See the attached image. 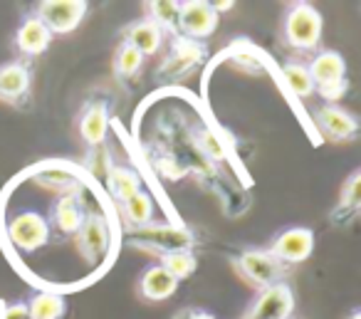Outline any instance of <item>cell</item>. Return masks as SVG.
I'll return each instance as SVG.
<instances>
[{"mask_svg":"<svg viewBox=\"0 0 361 319\" xmlns=\"http://www.w3.org/2000/svg\"><path fill=\"white\" fill-rule=\"evenodd\" d=\"M231 265L238 272V277L243 282H247L252 289H265L272 287L277 282H287V275H290V265L280 263L272 253H267V248H243L238 253L231 255Z\"/></svg>","mask_w":361,"mask_h":319,"instance_id":"obj_1","label":"cell"},{"mask_svg":"<svg viewBox=\"0 0 361 319\" xmlns=\"http://www.w3.org/2000/svg\"><path fill=\"white\" fill-rule=\"evenodd\" d=\"M324 18L312 3H290L282 13V40L297 52H317Z\"/></svg>","mask_w":361,"mask_h":319,"instance_id":"obj_2","label":"cell"},{"mask_svg":"<svg viewBox=\"0 0 361 319\" xmlns=\"http://www.w3.org/2000/svg\"><path fill=\"white\" fill-rule=\"evenodd\" d=\"M114 116V97L106 90H94L77 112V134L90 151V159L104 146Z\"/></svg>","mask_w":361,"mask_h":319,"instance_id":"obj_3","label":"cell"},{"mask_svg":"<svg viewBox=\"0 0 361 319\" xmlns=\"http://www.w3.org/2000/svg\"><path fill=\"white\" fill-rule=\"evenodd\" d=\"M312 85L314 92L326 102V104H336L346 97L349 92V70H346V60L341 52L336 50H317L312 60L307 62Z\"/></svg>","mask_w":361,"mask_h":319,"instance_id":"obj_4","label":"cell"},{"mask_svg":"<svg viewBox=\"0 0 361 319\" xmlns=\"http://www.w3.org/2000/svg\"><path fill=\"white\" fill-rule=\"evenodd\" d=\"M129 245L141 248L146 253H169V250H196L198 238L188 225L183 223H154L151 220L144 228L124 230Z\"/></svg>","mask_w":361,"mask_h":319,"instance_id":"obj_5","label":"cell"},{"mask_svg":"<svg viewBox=\"0 0 361 319\" xmlns=\"http://www.w3.org/2000/svg\"><path fill=\"white\" fill-rule=\"evenodd\" d=\"M208 47L206 42L188 40V37L173 35L166 45L164 60L156 67V82L159 85H178L180 80L191 77L198 67L206 62Z\"/></svg>","mask_w":361,"mask_h":319,"instance_id":"obj_6","label":"cell"},{"mask_svg":"<svg viewBox=\"0 0 361 319\" xmlns=\"http://www.w3.org/2000/svg\"><path fill=\"white\" fill-rule=\"evenodd\" d=\"M32 95H35L32 62L18 60V57L0 62V104L27 112L32 107Z\"/></svg>","mask_w":361,"mask_h":319,"instance_id":"obj_7","label":"cell"},{"mask_svg":"<svg viewBox=\"0 0 361 319\" xmlns=\"http://www.w3.org/2000/svg\"><path fill=\"white\" fill-rule=\"evenodd\" d=\"M77 250H80L82 260L90 267H99L106 258H109L111 243H114V233H111V223L104 213L99 210H87L82 228L75 235Z\"/></svg>","mask_w":361,"mask_h":319,"instance_id":"obj_8","label":"cell"},{"mask_svg":"<svg viewBox=\"0 0 361 319\" xmlns=\"http://www.w3.org/2000/svg\"><path fill=\"white\" fill-rule=\"evenodd\" d=\"M6 235L8 243L20 255H32L50 243L52 230L42 213H37V210H20V213L8 220Z\"/></svg>","mask_w":361,"mask_h":319,"instance_id":"obj_9","label":"cell"},{"mask_svg":"<svg viewBox=\"0 0 361 319\" xmlns=\"http://www.w3.org/2000/svg\"><path fill=\"white\" fill-rule=\"evenodd\" d=\"M295 314V289L290 282L257 289L255 297L240 314V319H292Z\"/></svg>","mask_w":361,"mask_h":319,"instance_id":"obj_10","label":"cell"},{"mask_svg":"<svg viewBox=\"0 0 361 319\" xmlns=\"http://www.w3.org/2000/svg\"><path fill=\"white\" fill-rule=\"evenodd\" d=\"M32 13L45 23L52 37L70 35L87 18L90 3H85V0H42V3H37L32 8Z\"/></svg>","mask_w":361,"mask_h":319,"instance_id":"obj_11","label":"cell"},{"mask_svg":"<svg viewBox=\"0 0 361 319\" xmlns=\"http://www.w3.org/2000/svg\"><path fill=\"white\" fill-rule=\"evenodd\" d=\"M267 253L275 255L280 263L295 265L310 260V255L314 253V230L307 228V225H290V228H282L267 240Z\"/></svg>","mask_w":361,"mask_h":319,"instance_id":"obj_12","label":"cell"},{"mask_svg":"<svg viewBox=\"0 0 361 319\" xmlns=\"http://www.w3.org/2000/svg\"><path fill=\"white\" fill-rule=\"evenodd\" d=\"M218 20H221V13L208 0H186V3H178V23H176V28H178L180 37L206 42L216 32Z\"/></svg>","mask_w":361,"mask_h":319,"instance_id":"obj_13","label":"cell"},{"mask_svg":"<svg viewBox=\"0 0 361 319\" xmlns=\"http://www.w3.org/2000/svg\"><path fill=\"white\" fill-rule=\"evenodd\" d=\"M87 205L82 198V188L80 191H65L52 200L50 210H47V225L55 235L60 238H75L77 230L82 228V220H85Z\"/></svg>","mask_w":361,"mask_h":319,"instance_id":"obj_14","label":"cell"},{"mask_svg":"<svg viewBox=\"0 0 361 319\" xmlns=\"http://www.w3.org/2000/svg\"><path fill=\"white\" fill-rule=\"evenodd\" d=\"M312 121L324 134V139L334 141V144L354 141L361 131L359 116L339 104H322L317 109H312Z\"/></svg>","mask_w":361,"mask_h":319,"instance_id":"obj_15","label":"cell"},{"mask_svg":"<svg viewBox=\"0 0 361 319\" xmlns=\"http://www.w3.org/2000/svg\"><path fill=\"white\" fill-rule=\"evenodd\" d=\"M13 45H16L18 60L32 62L35 57L45 55L52 45V32L47 30V25L35 16L32 11H27L20 18L16 32H13Z\"/></svg>","mask_w":361,"mask_h":319,"instance_id":"obj_16","label":"cell"},{"mask_svg":"<svg viewBox=\"0 0 361 319\" xmlns=\"http://www.w3.org/2000/svg\"><path fill=\"white\" fill-rule=\"evenodd\" d=\"M361 213V169H354L346 181L341 183L339 198H336L334 208L329 213V223L334 228H344L351 225Z\"/></svg>","mask_w":361,"mask_h":319,"instance_id":"obj_17","label":"cell"},{"mask_svg":"<svg viewBox=\"0 0 361 319\" xmlns=\"http://www.w3.org/2000/svg\"><path fill=\"white\" fill-rule=\"evenodd\" d=\"M178 284L180 282H176L159 263H151L136 277V294L144 302H164V299L173 297Z\"/></svg>","mask_w":361,"mask_h":319,"instance_id":"obj_18","label":"cell"},{"mask_svg":"<svg viewBox=\"0 0 361 319\" xmlns=\"http://www.w3.org/2000/svg\"><path fill=\"white\" fill-rule=\"evenodd\" d=\"M119 35H121V40L129 42L131 47H136L144 57H154L164 50L166 35L146 16L136 18V20H131L129 25H124L119 30Z\"/></svg>","mask_w":361,"mask_h":319,"instance_id":"obj_19","label":"cell"},{"mask_svg":"<svg viewBox=\"0 0 361 319\" xmlns=\"http://www.w3.org/2000/svg\"><path fill=\"white\" fill-rule=\"evenodd\" d=\"M106 188L116 205H121L124 200H129L131 195H136L144 188V179L141 174L129 164H106Z\"/></svg>","mask_w":361,"mask_h":319,"instance_id":"obj_20","label":"cell"},{"mask_svg":"<svg viewBox=\"0 0 361 319\" xmlns=\"http://www.w3.org/2000/svg\"><path fill=\"white\" fill-rule=\"evenodd\" d=\"M144 62L146 57L136 47L119 40L114 55H111V75H114V82L121 87H131L136 77H139V72L144 70Z\"/></svg>","mask_w":361,"mask_h":319,"instance_id":"obj_21","label":"cell"},{"mask_svg":"<svg viewBox=\"0 0 361 319\" xmlns=\"http://www.w3.org/2000/svg\"><path fill=\"white\" fill-rule=\"evenodd\" d=\"M27 319H62L67 314V299L50 289H35L25 299Z\"/></svg>","mask_w":361,"mask_h":319,"instance_id":"obj_22","label":"cell"},{"mask_svg":"<svg viewBox=\"0 0 361 319\" xmlns=\"http://www.w3.org/2000/svg\"><path fill=\"white\" fill-rule=\"evenodd\" d=\"M121 208V220H124V230L144 228L154 220V198L146 188H141L136 195H131L129 200L119 205Z\"/></svg>","mask_w":361,"mask_h":319,"instance_id":"obj_23","label":"cell"},{"mask_svg":"<svg viewBox=\"0 0 361 319\" xmlns=\"http://www.w3.org/2000/svg\"><path fill=\"white\" fill-rule=\"evenodd\" d=\"M156 258H159L156 263H159L176 282H183V279H188L198 270V258L193 250H169V253H159Z\"/></svg>","mask_w":361,"mask_h":319,"instance_id":"obj_24","label":"cell"},{"mask_svg":"<svg viewBox=\"0 0 361 319\" xmlns=\"http://www.w3.org/2000/svg\"><path fill=\"white\" fill-rule=\"evenodd\" d=\"M146 18L159 28L164 35L173 37L178 35V3L176 0H154V3H146Z\"/></svg>","mask_w":361,"mask_h":319,"instance_id":"obj_25","label":"cell"},{"mask_svg":"<svg viewBox=\"0 0 361 319\" xmlns=\"http://www.w3.org/2000/svg\"><path fill=\"white\" fill-rule=\"evenodd\" d=\"M282 77H285V85L297 100H307V97L314 95V85H312L310 70H307L305 60H287L282 65Z\"/></svg>","mask_w":361,"mask_h":319,"instance_id":"obj_26","label":"cell"},{"mask_svg":"<svg viewBox=\"0 0 361 319\" xmlns=\"http://www.w3.org/2000/svg\"><path fill=\"white\" fill-rule=\"evenodd\" d=\"M0 319H27L25 299H16V302L0 304Z\"/></svg>","mask_w":361,"mask_h":319,"instance_id":"obj_27","label":"cell"},{"mask_svg":"<svg viewBox=\"0 0 361 319\" xmlns=\"http://www.w3.org/2000/svg\"><path fill=\"white\" fill-rule=\"evenodd\" d=\"M173 319H221V317L201 307H186V309H180V312H176Z\"/></svg>","mask_w":361,"mask_h":319,"instance_id":"obj_28","label":"cell"},{"mask_svg":"<svg viewBox=\"0 0 361 319\" xmlns=\"http://www.w3.org/2000/svg\"><path fill=\"white\" fill-rule=\"evenodd\" d=\"M346 319H361V309H359V307H354V309L349 312V317H346Z\"/></svg>","mask_w":361,"mask_h":319,"instance_id":"obj_29","label":"cell"}]
</instances>
